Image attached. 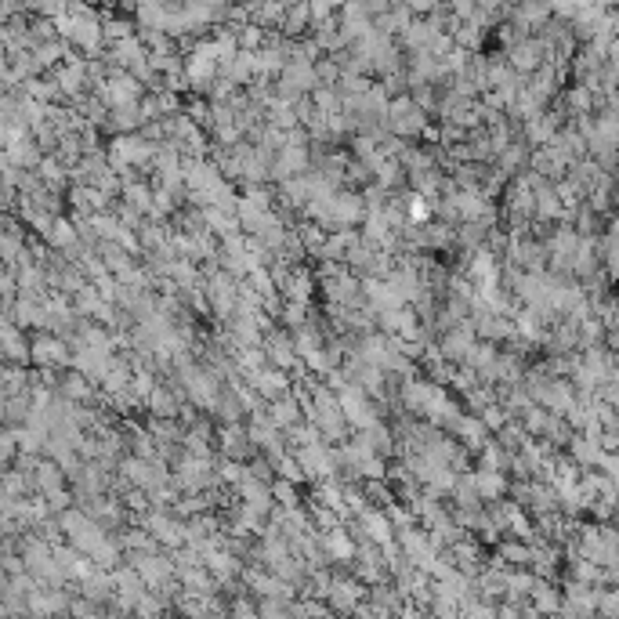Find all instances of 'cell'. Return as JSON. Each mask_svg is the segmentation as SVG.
<instances>
[{
    "mask_svg": "<svg viewBox=\"0 0 619 619\" xmlns=\"http://www.w3.org/2000/svg\"><path fill=\"white\" fill-rule=\"evenodd\" d=\"M29 359H33V366H40V370H55V366H66V362H73V352L66 348V341L58 334H51V330H44V334H37L33 341H29Z\"/></svg>",
    "mask_w": 619,
    "mask_h": 619,
    "instance_id": "2",
    "label": "cell"
},
{
    "mask_svg": "<svg viewBox=\"0 0 619 619\" xmlns=\"http://www.w3.org/2000/svg\"><path fill=\"white\" fill-rule=\"evenodd\" d=\"M612 178H616V185H619V156H616V171H612Z\"/></svg>",
    "mask_w": 619,
    "mask_h": 619,
    "instance_id": "4",
    "label": "cell"
},
{
    "mask_svg": "<svg viewBox=\"0 0 619 619\" xmlns=\"http://www.w3.org/2000/svg\"><path fill=\"white\" fill-rule=\"evenodd\" d=\"M388 131L395 138H413V134L428 131V113L420 109L413 98H395L388 109Z\"/></svg>",
    "mask_w": 619,
    "mask_h": 619,
    "instance_id": "1",
    "label": "cell"
},
{
    "mask_svg": "<svg viewBox=\"0 0 619 619\" xmlns=\"http://www.w3.org/2000/svg\"><path fill=\"white\" fill-rule=\"evenodd\" d=\"M453 431H457V439L464 449H475V453H482V449L489 446V428L482 417H460L457 424H453Z\"/></svg>",
    "mask_w": 619,
    "mask_h": 619,
    "instance_id": "3",
    "label": "cell"
}]
</instances>
